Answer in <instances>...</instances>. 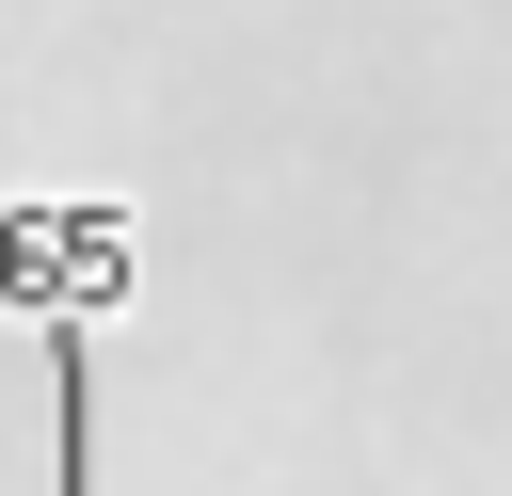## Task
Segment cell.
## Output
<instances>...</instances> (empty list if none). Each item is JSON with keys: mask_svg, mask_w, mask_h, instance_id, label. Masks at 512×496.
<instances>
[{"mask_svg": "<svg viewBox=\"0 0 512 496\" xmlns=\"http://www.w3.org/2000/svg\"><path fill=\"white\" fill-rule=\"evenodd\" d=\"M144 288V224L128 208H48V192H16L0 208V304L48 336V368H64V496H96V320Z\"/></svg>", "mask_w": 512, "mask_h": 496, "instance_id": "obj_1", "label": "cell"}]
</instances>
